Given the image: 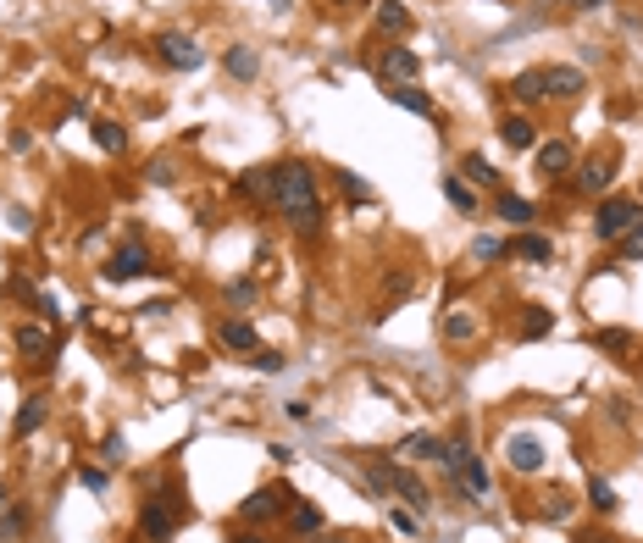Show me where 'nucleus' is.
Returning <instances> with one entry per match:
<instances>
[{
	"label": "nucleus",
	"instance_id": "5",
	"mask_svg": "<svg viewBox=\"0 0 643 543\" xmlns=\"http://www.w3.org/2000/svg\"><path fill=\"white\" fill-rule=\"evenodd\" d=\"M643 217H638V205L632 200H605V205H599V217H593V233L599 239H621V233H632V227H638Z\"/></svg>",
	"mask_w": 643,
	"mask_h": 543
},
{
	"label": "nucleus",
	"instance_id": "37",
	"mask_svg": "<svg viewBox=\"0 0 643 543\" xmlns=\"http://www.w3.org/2000/svg\"><path fill=\"white\" fill-rule=\"evenodd\" d=\"M621 256H627V261H643V222L632 227V233H621Z\"/></svg>",
	"mask_w": 643,
	"mask_h": 543
},
{
	"label": "nucleus",
	"instance_id": "15",
	"mask_svg": "<svg viewBox=\"0 0 643 543\" xmlns=\"http://www.w3.org/2000/svg\"><path fill=\"white\" fill-rule=\"evenodd\" d=\"M394 493H400L410 510H422L427 499H432V493H427V483H422V477H410L405 466H394Z\"/></svg>",
	"mask_w": 643,
	"mask_h": 543
},
{
	"label": "nucleus",
	"instance_id": "7",
	"mask_svg": "<svg viewBox=\"0 0 643 543\" xmlns=\"http://www.w3.org/2000/svg\"><path fill=\"white\" fill-rule=\"evenodd\" d=\"M150 272V256H144V244H122L117 256L106 261V278L111 283H128V278H144Z\"/></svg>",
	"mask_w": 643,
	"mask_h": 543
},
{
	"label": "nucleus",
	"instance_id": "44",
	"mask_svg": "<svg viewBox=\"0 0 643 543\" xmlns=\"http://www.w3.org/2000/svg\"><path fill=\"white\" fill-rule=\"evenodd\" d=\"M150 178H156V183H172L178 172H172V161H150Z\"/></svg>",
	"mask_w": 643,
	"mask_h": 543
},
{
	"label": "nucleus",
	"instance_id": "28",
	"mask_svg": "<svg viewBox=\"0 0 643 543\" xmlns=\"http://www.w3.org/2000/svg\"><path fill=\"white\" fill-rule=\"evenodd\" d=\"M17 349H23V355H56V344L39 327H17Z\"/></svg>",
	"mask_w": 643,
	"mask_h": 543
},
{
	"label": "nucleus",
	"instance_id": "40",
	"mask_svg": "<svg viewBox=\"0 0 643 543\" xmlns=\"http://www.w3.org/2000/svg\"><path fill=\"white\" fill-rule=\"evenodd\" d=\"M6 294H17V300H34V305H39V294H34V283H28V278H11V283H6Z\"/></svg>",
	"mask_w": 643,
	"mask_h": 543
},
{
	"label": "nucleus",
	"instance_id": "38",
	"mask_svg": "<svg viewBox=\"0 0 643 543\" xmlns=\"http://www.w3.org/2000/svg\"><path fill=\"white\" fill-rule=\"evenodd\" d=\"M250 300H256V283L250 278H239L233 288H227V305H250Z\"/></svg>",
	"mask_w": 643,
	"mask_h": 543
},
{
	"label": "nucleus",
	"instance_id": "26",
	"mask_svg": "<svg viewBox=\"0 0 643 543\" xmlns=\"http://www.w3.org/2000/svg\"><path fill=\"white\" fill-rule=\"evenodd\" d=\"M477 333V322H471V310H449L444 317V339H455V344H466Z\"/></svg>",
	"mask_w": 643,
	"mask_h": 543
},
{
	"label": "nucleus",
	"instance_id": "22",
	"mask_svg": "<svg viewBox=\"0 0 643 543\" xmlns=\"http://www.w3.org/2000/svg\"><path fill=\"white\" fill-rule=\"evenodd\" d=\"M222 344L227 349H256V327L244 322V317H227L222 322Z\"/></svg>",
	"mask_w": 643,
	"mask_h": 543
},
{
	"label": "nucleus",
	"instance_id": "45",
	"mask_svg": "<svg viewBox=\"0 0 643 543\" xmlns=\"http://www.w3.org/2000/svg\"><path fill=\"white\" fill-rule=\"evenodd\" d=\"M100 455H106V461H122V455H128V449H122V432H111V438H106V449H100Z\"/></svg>",
	"mask_w": 643,
	"mask_h": 543
},
{
	"label": "nucleus",
	"instance_id": "27",
	"mask_svg": "<svg viewBox=\"0 0 643 543\" xmlns=\"http://www.w3.org/2000/svg\"><path fill=\"white\" fill-rule=\"evenodd\" d=\"M510 249H516L522 261H549V256H555V249H549V239H538V233H522Z\"/></svg>",
	"mask_w": 643,
	"mask_h": 543
},
{
	"label": "nucleus",
	"instance_id": "39",
	"mask_svg": "<svg viewBox=\"0 0 643 543\" xmlns=\"http://www.w3.org/2000/svg\"><path fill=\"white\" fill-rule=\"evenodd\" d=\"M339 183H344V195H349V200H366V178H356V172H339Z\"/></svg>",
	"mask_w": 643,
	"mask_h": 543
},
{
	"label": "nucleus",
	"instance_id": "29",
	"mask_svg": "<svg viewBox=\"0 0 643 543\" xmlns=\"http://www.w3.org/2000/svg\"><path fill=\"white\" fill-rule=\"evenodd\" d=\"M500 217L516 222V227H527V222H532V205H527L522 195H500Z\"/></svg>",
	"mask_w": 643,
	"mask_h": 543
},
{
	"label": "nucleus",
	"instance_id": "13",
	"mask_svg": "<svg viewBox=\"0 0 643 543\" xmlns=\"http://www.w3.org/2000/svg\"><path fill=\"white\" fill-rule=\"evenodd\" d=\"M510 95L522 100V106H538V100H549V95H544V67L516 73V78H510Z\"/></svg>",
	"mask_w": 643,
	"mask_h": 543
},
{
	"label": "nucleus",
	"instance_id": "25",
	"mask_svg": "<svg viewBox=\"0 0 643 543\" xmlns=\"http://www.w3.org/2000/svg\"><path fill=\"white\" fill-rule=\"evenodd\" d=\"M28 532V510H0V543H17V538H23Z\"/></svg>",
	"mask_w": 643,
	"mask_h": 543
},
{
	"label": "nucleus",
	"instance_id": "33",
	"mask_svg": "<svg viewBox=\"0 0 643 543\" xmlns=\"http://www.w3.org/2000/svg\"><path fill=\"white\" fill-rule=\"evenodd\" d=\"M588 499H593V510H616V488L605 483V477H593V483H588Z\"/></svg>",
	"mask_w": 643,
	"mask_h": 543
},
{
	"label": "nucleus",
	"instance_id": "48",
	"mask_svg": "<svg viewBox=\"0 0 643 543\" xmlns=\"http://www.w3.org/2000/svg\"><path fill=\"white\" fill-rule=\"evenodd\" d=\"M233 543H261V538H233Z\"/></svg>",
	"mask_w": 643,
	"mask_h": 543
},
{
	"label": "nucleus",
	"instance_id": "19",
	"mask_svg": "<svg viewBox=\"0 0 643 543\" xmlns=\"http://www.w3.org/2000/svg\"><path fill=\"white\" fill-rule=\"evenodd\" d=\"M222 67H227V78H239V83H250V78L261 73V61H256L250 50H244V45H233V50H227V56H222Z\"/></svg>",
	"mask_w": 643,
	"mask_h": 543
},
{
	"label": "nucleus",
	"instance_id": "10",
	"mask_svg": "<svg viewBox=\"0 0 643 543\" xmlns=\"http://www.w3.org/2000/svg\"><path fill=\"white\" fill-rule=\"evenodd\" d=\"M505 455H510V466H516V471H527V477H532V471H544V444H538L532 432H516L510 444H505Z\"/></svg>",
	"mask_w": 643,
	"mask_h": 543
},
{
	"label": "nucleus",
	"instance_id": "23",
	"mask_svg": "<svg viewBox=\"0 0 643 543\" xmlns=\"http://www.w3.org/2000/svg\"><path fill=\"white\" fill-rule=\"evenodd\" d=\"M288 527H295V538L322 532V510H317V505H300V499H295V510H288Z\"/></svg>",
	"mask_w": 643,
	"mask_h": 543
},
{
	"label": "nucleus",
	"instance_id": "47",
	"mask_svg": "<svg viewBox=\"0 0 643 543\" xmlns=\"http://www.w3.org/2000/svg\"><path fill=\"white\" fill-rule=\"evenodd\" d=\"M11 505V493H6V483H0V510H6Z\"/></svg>",
	"mask_w": 643,
	"mask_h": 543
},
{
	"label": "nucleus",
	"instance_id": "24",
	"mask_svg": "<svg viewBox=\"0 0 643 543\" xmlns=\"http://www.w3.org/2000/svg\"><path fill=\"white\" fill-rule=\"evenodd\" d=\"M500 134H505V144H510V150H527V144L538 139L527 117H505V128H500Z\"/></svg>",
	"mask_w": 643,
	"mask_h": 543
},
{
	"label": "nucleus",
	"instance_id": "14",
	"mask_svg": "<svg viewBox=\"0 0 643 543\" xmlns=\"http://www.w3.org/2000/svg\"><path fill=\"white\" fill-rule=\"evenodd\" d=\"M45 422H50V400H45V394H34V400H23V410H17V438L39 432Z\"/></svg>",
	"mask_w": 643,
	"mask_h": 543
},
{
	"label": "nucleus",
	"instance_id": "9",
	"mask_svg": "<svg viewBox=\"0 0 643 543\" xmlns=\"http://www.w3.org/2000/svg\"><path fill=\"white\" fill-rule=\"evenodd\" d=\"M583 89H588V78L577 67H544V95L549 100H577Z\"/></svg>",
	"mask_w": 643,
	"mask_h": 543
},
{
	"label": "nucleus",
	"instance_id": "21",
	"mask_svg": "<svg viewBox=\"0 0 643 543\" xmlns=\"http://www.w3.org/2000/svg\"><path fill=\"white\" fill-rule=\"evenodd\" d=\"M394 106H405V111H417V117H432V100L417 89V83H400V89H388Z\"/></svg>",
	"mask_w": 643,
	"mask_h": 543
},
{
	"label": "nucleus",
	"instance_id": "34",
	"mask_svg": "<svg viewBox=\"0 0 643 543\" xmlns=\"http://www.w3.org/2000/svg\"><path fill=\"white\" fill-rule=\"evenodd\" d=\"M388 521H394V532H405V538H422V516H417V510H394Z\"/></svg>",
	"mask_w": 643,
	"mask_h": 543
},
{
	"label": "nucleus",
	"instance_id": "43",
	"mask_svg": "<svg viewBox=\"0 0 643 543\" xmlns=\"http://www.w3.org/2000/svg\"><path fill=\"white\" fill-rule=\"evenodd\" d=\"M599 344H605V349H616V355H621V349H627V333H616V327H610V333H599Z\"/></svg>",
	"mask_w": 643,
	"mask_h": 543
},
{
	"label": "nucleus",
	"instance_id": "17",
	"mask_svg": "<svg viewBox=\"0 0 643 543\" xmlns=\"http://www.w3.org/2000/svg\"><path fill=\"white\" fill-rule=\"evenodd\" d=\"M549 327H555V310L549 305H527L522 310V339L532 344V339H549Z\"/></svg>",
	"mask_w": 643,
	"mask_h": 543
},
{
	"label": "nucleus",
	"instance_id": "3",
	"mask_svg": "<svg viewBox=\"0 0 643 543\" xmlns=\"http://www.w3.org/2000/svg\"><path fill=\"white\" fill-rule=\"evenodd\" d=\"M295 510V488L288 483H278V488H256L250 499L239 505V521H278V516H288Z\"/></svg>",
	"mask_w": 643,
	"mask_h": 543
},
{
	"label": "nucleus",
	"instance_id": "1",
	"mask_svg": "<svg viewBox=\"0 0 643 543\" xmlns=\"http://www.w3.org/2000/svg\"><path fill=\"white\" fill-rule=\"evenodd\" d=\"M272 205H278V217L295 227V233H317L322 227V183H317V172H310L305 161H283Z\"/></svg>",
	"mask_w": 643,
	"mask_h": 543
},
{
	"label": "nucleus",
	"instance_id": "46",
	"mask_svg": "<svg viewBox=\"0 0 643 543\" xmlns=\"http://www.w3.org/2000/svg\"><path fill=\"white\" fill-rule=\"evenodd\" d=\"M571 11H593V6H605V0H566Z\"/></svg>",
	"mask_w": 643,
	"mask_h": 543
},
{
	"label": "nucleus",
	"instance_id": "2",
	"mask_svg": "<svg viewBox=\"0 0 643 543\" xmlns=\"http://www.w3.org/2000/svg\"><path fill=\"white\" fill-rule=\"evenodd\" d=\"M178 521H183V499H178V488H156V493L139 505V538H144V543H172Z\"/></svg>",
	"mask_w": 643,
	"mask_h": 543
},
{
	"label": "nucleus",
	"instance_id": "41",
	"mask_svg": "<svg viewBox=\"0 0 643 543\" xmlns=\"http://www.w3.org/2000/svg\"><path fill=\"white\" fill-rule=\"evenodd\" d=\"M256 366L261 371H283V355L278 349H256Z\"/></svg>",
	"mask_w": 643,
	"mask_h": 543
},
{
	"label": "nucleus",
	"instance_id": "16",
	"mask_svg": "<svg viewBox=\"0 0 643 543\" xmlns=\"http://www.w3.org/2000/svg\"><path fill=\"white\" fill-rule=\"evenodd\" d=\"M371 23H378V34H410V6H400V0H383Z\"/></svg>",
	"mask_w": 643,
	"mask_h": 543
},
{
	"label": "nucleus",
	"instance_id": "35",
	"mask_svg": "<svg viewBox=\"0 0 643 543\" xmlns=\"http://www.w3.org/2000/svg\"><path fill=\"white\" fill-rule=\"evenodd\" d=\"M78 483H84L89 493H106V488H111V471H100V466H84V471H78Z\"/></svg>",
	"mask_w": 643,
	"mask_h": 543
},
{
	"label": "nucleus",
	"instance_id": "31",
	"mask_svg": "<svg viewBox=\"0 0 643 543\" xmlns=\"http://www.w3.org/2000/svg\"><path fill=\"white\" fill-rule=\"evenodd\" d=\"M500 256H505V244L494 239V233H477V239H471V261L488 266V261H500Z\"/></svg>",
	"mask_w": 643,
	"mask_h": 543
},
{
	"label": "nucleus",
	"instance_id": "18",
	"mask_svg": "<svg viewBox=\"0 0 643 543\" xmlns=\"http://www.w3.org/2000/svg\"><path fill=\"white\" fill-rule=\"evenodd\" d=\"M400 455H410V461H444V444L432 432H410L400 444Z\"/></svg>",
	"mask_w": 643,
	"mask_h": 543
},
{
	"label": "nucleus",
	"instance_id": "12",
	"mask_svg": "<svg viewBox=\"0 0 643 543\" xmlns=\"http://www.w3.org/2000/svg\"><path fill=\"white\" fill-rule=\"evenodd\" d=\"M538 172H544V178L571 172V144H566V139H549L544 150H538Z\"/></svg>",
	"mask_w": 643,
	"mask_h": 543
},
{
	"label": "nucleus",
	"instance_id": "4",
	"mask_svg": "<svg viewBox=\"0 0 643 543\" xmlns=\"http://www.w3.org/2000/svg\"><path fill=\"white\" fill-rule=\"evenodd\" d=\"M417 73H422V56L410 50V45H388V50L378 56V78L388 83V89H400V83H417Z\"/></svg>",
	"mask_w": 643,
	"mask_h": 543
},
{
	"label": "nucleus",
	"instance_id": "42",
	"mask_svg": "<svg viewBox=\"0 0 643 543\" xmlns=\"http://www.w3.org/2000/svg\"><path fill=\"white\" fill-rule=\"evenodd\" d=\"M544 516H549V521H560V516H571V499H566V493H555L549 505H544Z\"/></svg>",
	"mask_w": 643,
	"mask_h": 543
},
{
	"label": "nucleus",
	"instance_id": "36",
	"mask_svg": "<svg viewBox=\"0 0 643 543\" xmlns=\"http://www.w3.org/2000/svg\"><path fill=\"white\" fill-rule=\"evenodd\" d=\"M405 294H417V278H410V272H394V278H388V300H405Z\"/></svg>",
	"mask_w": 643,
	"mask_h": 543
},
{
	"label": "nucleus",
	"instance_id": "20",
	"mask_svg": "<svg viewBox=\"0 0 643 543\" xmlns=\"http://www.w3.org/2000/svg\"><path fill=\"white\" fill-rule=\"evenodd\" d=\"M95 144L106 156H122L128 150V128H122V122H95Z\"/></svg>",
	"mask_w": 643,
	"mask_h": 543
},
{
	"label": "nucleus",
	"instance_id": "32",
	"mask_svg": "<svg viewBox=\"0 0 643 543\" xmlns=\"http://www.w3.org/2000/svg\"><path fill=\"white\" fill-rule=\"evenodd\" d=\"M444 195H449V205H455V211H466V217L477 211V195L466 189V183H461V178H449V183H444Z\"/></svg>",
	"mask_w": 643,
	"mask_h": 543
},
{
	"label": "nucleus",
	"instance_id": "11",
	"mask_svg": "<svg viewBox=\"0 0 643 543\" xmlns=\"http://www.w3.org/2000/svg\"><path fill=\"white\" fill-rule=\"evenodd\" d=\"M610 178H616V161H610V156H593V161L577 166V189H588V195H599Z\"/></svg>",
	"mask_w": 643,
	"mask_h": 543
},
{
	"label": "nucleus",
	"instance_id": "49",
	"mask_svg": "<svg viewBox=\"0 0 643 543\" xmlns=\"http://www.w3.org/2000/svg\"><path fill=\"white\" fill-rule=\"evenodd\" d=\"M593 543H599V538H593Z\"/></svg>",
	"mask_w": 643,
	"mask_h": 543
},
{
	"label": "nucleus",
	"instance_id": "6",
	"mask_svg": "<svg viewBox=\"0 0 643 543\" xmlns=\"http://www.w3.org/2000/svg\"><path fill=\"white\" fill-rule=\"evenodd\" d=\"M156 56H161V61H167V67H172V73H195V67H200V61H205V50L195 45V39H189V34H161V39H156Z\"/></svg>",
	"mask_w": 643,
	"mask_h": 543
},
{
	"label": "nucleus",
	"instance_id": "8",
	"mask_svg": "<svg viewBox=\"0 0 643 543\" xmlns=\"http://www.w3.org/2000/svg\"><path fill=\"white\" fill-rule=\"evenodd\" d=\"M233 189H239L244 200L272 205V195H278V172H272V166H250V172H239V183H233Z\"/></svg>",
	"mask_w": 643,
	"mask_h": 543
},
{
	"label": "nucleus",
	"instance_id": "30",
	"mask_svg": "<svg viewBox=\"0 0 643 543\" xmlns=\"http://www.w3.org/2000/svg\"><path fill=\"white\" fill-rule=\"evenodd\" d=\"M466 178H471V183H483V189H500V172H494L483 156H466Z\"/></svg>",
	"mask_w": 643,
	"mask_h": 543
}]
</instances>
